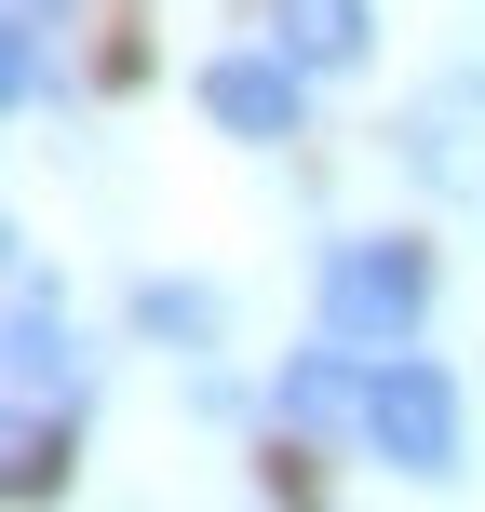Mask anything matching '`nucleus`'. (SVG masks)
Returning <instances> with one entry per match:
<instances>
[{"instance_id":"nucleus-1","label":"nucleus","mask_w":485,"mask_h":512,"mask_svg":"<svg viewBox=\"0 0 485 512\" xmlns=\"http://www.w3.org/2000/svg\"><path fill=\"white\" fill-rule=\"evenodd\" d=\"M418 310H432V256L418 243H337L324 256V337H351V351H405Z\"/></svg>"},{"instance_id":"nucleus-2","label":"nucleus","mask_w":485,"mask_h":512,"mask_svg":"<svg viewBox=\"0 0 485 512\" xmlns=\"http://www.w3.org/2000/svg\"><path fill=\"white\" fill-rule=\"evenodd\" d=\"M391 149H405V176L432 189V203H472L485 216V68H445L432 95L391 122Z\"/></svg>"},{"instance_id":"nucleus-3","label":"nucleus","mask_w":485,"mask_h":512,"mask_svg":"<svg viewBox=\"0 0 485 512\" xmlns=\"http://www.w3.org/2000/svg\"><path fill=\"white\" fill-rule=\"evenodd\" d=\"M364 445H378L391 472H459V391H445V364L378 351V378H364Z\"/></svg>"},{"instance_id":"nucleus-4","label":"nucleus","mask_w":485,"mask_h":512,"mask_svg":"<svg viewBox=\"0 0 485 512\" xmlns=\"http://www.w3.org/2000/svg\"><path fill=\"white\" fill-rule=\"evenodd\" d=\"M297 81H310L297 54L256 41V54H216V68H203V108L243 135V149H270V135H297Z\"/></svg>"},{"instance_id":"nucleus-5","label":"nucleus","mask_w":485,"mask_h":512,"mask_svg":"<svg viewBox=\"0 0 485 512\" xmlns=\"http://www.w3.org/2000/svg\"><path fill=\"white\" fill-rule=\"evenodd\" d=\"M54 391H81V364H68V310H54L41 270H14V405H54Z\"/></svg>"},{"instance_id":"nucleus-6","label":"nucleus","mask_w":485,"mask_h":512,"mask_svg":"<svg viewBox=\"0 0 485 512\" xmlns=\"http://www.w3.org/2000/svg\"><path fill=\"white\" fill-rule=\"evenodd\" d=\"M364 378H378V351H351V337L297 351V364H283V432H324V418H364Z\"/></svg>"},{"instance_id":"nucleus-7","label":"nucleus","mask_w":485,"mask_h":512,"mask_svg":"<svg viewBox=\"0 0 485 512\" xmlns=\"http://www.w3.org/2000/svg\"><path fill=\"white\" fill-rule=\"evenodd\" d=\"M270 41L297 54V68H364L378 14H364V0H270Z\"/></svg>"},{"instance_id":"nucleus-8","label":"nucleus","mask_w":485,"mask_h":512,"mask_svg":"<svg viewBox=\"0 0 485 512\" xmlns=\"http://www.w3.org/2000/svg\"><path fill=\"white\" fill-rule=\"evenodd\" d=\"M54 14H68V0H14V27H0V68H14V108H41V95H54Z\"/></svg>"},{"instance_id":"nucleus-9","label":"nucleus","mask_w":485,"mask_h":512,"mask_svg":"<svg viewBox=\"0 0 485 512\" xmlns=\"http://www.w3.org/2000/svg\"><path fill=\"white\" fill-rule=\"evenodd\" d=\"M135 324L189 351V337H216V297H203V283H135Z\"/></svg>"}]
</instances>
